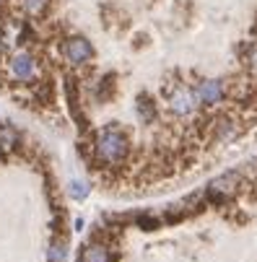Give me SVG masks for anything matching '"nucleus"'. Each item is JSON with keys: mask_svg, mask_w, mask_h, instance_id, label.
Returning a JSON list of instances; mask_svg holds the SVG:
<instances>
[{"mask_svg": "<svg viewBox=\"0 0 257 262\" xmlns=\"http://www.w3.org/2000/svg\"><path fill=\"white\" fill-rule=\"evenodd\" d=\"M83 262H112V254L101 244H89L83 252Z\"/></svg>", "mask_w": 257, "mask_h": 262, "instance_id": "nucleus-7", "label": "nucleus"}, {"mask_svg": "<svg viewBox=\"0 0 257 262\" xmlns=\"http://www.w3.org/2000/svg\"><path fill=\"white\" fill-rule=\"evenodd\" d=\"M198 106V99H195V91L190 86H177L172 94H169V109L174 112L177 117H187L192 115Z\"/></svg>", "mask_w": 257, "mask_h": 262, "instance_id": "nucleus-4", "label": "nucleus"}, {"mask_svg": "<svg viewBox=\"0 0 257 262\" xmlns=\"http://www.w3.org/2000/svg\"><path fill=\"white\" fill-rule=\"evenodd\" d=\"M89 195V187L83 182H70V198L73 200H86Z\"/></svg>", "mask_w": 257, "mask_h": 262, "instance_id": "nucleus-12", "label": "nucleus"}, {"mask_svg": "<svg viewBox=\"0 0 257 262\" xmlns=\"http://www.w3.org/2000/svg\"><path fill=\"white\" fill-rule=\"evenodd\" d=\"M192 91H195L198 104H205V106H216V104H221V101H224V96H226L224 81H216V78H205V81H200Z\"/></svg>", "mask_w": 257, "mask_h": 262, "instance_id": "nucleus-5", "label": "nucleus"}, {"mask_svg": "<svg viewBox=\"0 0 257 262\" xmlns=\"http://www.w3.org/2000/svg\"><path fill=\"white\" fill-rule=\"evenodd\" d=\"M18 143V135H16V130L13 127H0V148H13Z\"/></svg>", "mask_w": 257, "mask_h": 262, "instance_id": "nucleus-10", "label": "nucleus"}, {"mask_svg": "<svg viewBox=\"0 0 257 262\" xmlns=\"http://www.w3.org/2000/svg\"><path fill=\"white\" fill-rule=\"evenodd\" d=\"M8 73H11V78L16 83H31V81H36V76H39V65H36L31 52L18 50L8 60Z\"/></svg>", "mask_w": 257, "mask_h": 262, "instance_id": "nucleus-2", "label": "nucleus"}, {"mask_svg": "<svg viewBox=\"0 0 257 262\" xmlns=\"http://www.w3.org/2000/svg\"><path fill=\"white\" fill-rule=\"evenodd\" d=\"M127 154V138L117 127H104L96 138V156L104 164H117Z\"/></svg>", "mask_w": 257, "mask_h": 262, "instance_id": "nucleus-1", "label": "nucleus"}, {"mask_svg": "<svg viewBox=\"0 0 257 262\" xmlns=\"http://www.w3.org/2000/svg\"><path fill=\"white\" fill-rule=\"evenodd\" d=\"M62 55L70 65H83L94 57V45L89 39H83V36H70L62 45Z\"/></svg>", "mask_w": 257, "mask_h": 262, "instance_id": "nucleus-3", "label": "nucleus"}, {"mask_svg": "<svg viewBox=\"0 0 257 262\" xmlns=\"http://www.w3.org/2000/svg\"><path fill=\"white\" fill-rule=\"evenodd\" d=\"M237 184H239V174H234V171H226V174H221V177H216V179L210 182V198H213L216 203H221L224 198H229V195L237 190Z\"/></svg>", "mask_w": 257, "mask_h": 262, "instance_id": "nucleus-6", "label": "nucleus"}, {"mask_svg": "<svg viewBox=\"0 0 257 262\" xmlns=\"http://www.w3.org/2000/svg\"><path fill=\"white\" fill-rule=\"evenodd\" d=\"M247 65H249V70L257 76V42H252V45L247 47Z\"/></svg>", "mask_w": 257, "mask_h": 262, "instance_id": "nucleus-13", "label": "nucleus"}, {"mask_svg": "<svg viewBox=\"0 0 257 262\" xmlns=\"http://www.w3.org/2000/svg\"><path fill=\"white\" fill-rule=\"evenodd\" d=\"M21 8H24V13H26V16L39 18V16L50 8V0H21Z\"/></svg>", "mask_w": 257, "mask_h": 262, "instance_id": "nucleus-8", "label": "nucleus"}, {"mask_svg": "<svg viewBox=\"0 0 257 262\" xmlns=\"http://www.w3.org/2000/svg\"><path fill=\"white\" fill-rule=\"evenodd\" d=\"M135 109H138V117H140L143 122H151V120L156 117V106L151 104V99H148V96H140Z\"/></svg>", "mask_w": 257, "mask_h": 262, "instance_id": "nucleus-9", "label": "nucleus"}, {"mask_svg": "<svg viewBox=\"0 0 257 262\" xmlns=\"http://www.w3.org/2000/svg\"><path fill=\"white\" fill-rule=\"evenodd\" d=\"M47 259L50 262H65V244L62 242H55L47 252Z\"/></svg>", "mask_w": 257, "mask_h": 262, "instance_id": "nucleus-11", "label": "nucleus"}]
</instances>
